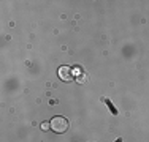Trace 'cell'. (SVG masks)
<instances>
[{
  "label": "cell",
  "mask_w": 149,
  "mask_h": 142,
  "mask_svg": "<svg viewBox=\"0 0 149 142\" xmlns=\"http://www.w3.org/2000/svg\"><path fill=\"white\" fill-rule=\"evenodd\" d=\"M51 130L54 131V133H59V134L65 133V131L68 130V120H67L65 117H62V115L52 117V120H51Z\"/></svg>",
  "instance_id": "1"
},
{
  "label": "cell",
  "mask_w": 149,
  "mask_h": 142,
  "mask_svg": "<svg viewBox=\"0 0 149 142\" xmlns=\"http://www.w3.org/2000/svg\"><path fill=\"white\" fill-rule=\"evenodd\" d=\"M59 77L65 82H70L73 81V70L70 66H60L59 68Z\"/></svg>",
  "instance_id": "2"
},
{
  "label": "cell",
  "mask_w": 149,
  "mask_h": 142,
  "mask_svg": "<svg viewBox=\"0 0 149 142\" xmlns=\"http://www.w3.org/2000/svg\"><path fill=\"white\" fill-rule=\"evenodd\" d=\"M103 103H105V104H106V108H108L109 111L113 112V115H118V109H116L114 106H113V103L109 101V99H106V98H103Z\"/></svg>",
  "instance_id": "3"
},
{
  "label": "cell",
  "mask_w": 149,
  "mask_h": 142,
  "mask_svg": "<svg viewBox=\"0 0 149 142\" xmlns=\"http://www.w3.org/2000/svg\"><path fill=\"white\" fill-rule=\"evenodd\" d=\"M41 128H43V131H48L49 128H51V123H48V122H43V123H41Z\"/></svg>",
  "instance_id": "4"
},
{
  "label": "cell",
  "mask_w": 149,
  "mask_h": 142,
  "mask_svg": "<svg viewBox=\"0 0 149 142\" xmlns=\"http://www.w3.org/2000/svg\"><path fill=\"white\" fill-rule=\"evenodd\" d=\"M116 142H122V139H118V141H116Z\"/></svg>",
  "instance_id": "5"
}]
</instances>
